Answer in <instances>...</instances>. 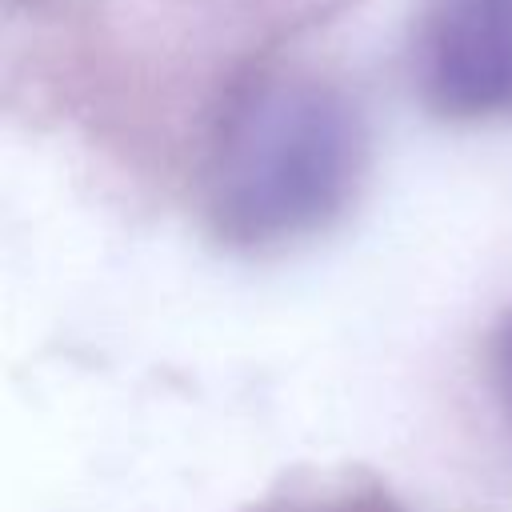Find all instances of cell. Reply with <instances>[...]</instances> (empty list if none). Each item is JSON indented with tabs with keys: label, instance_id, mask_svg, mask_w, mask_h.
I'll use <instances>...</instances> for the list:
<instances>
[{
	"label": "cell",
	"instance_id": "3",
	"mask_svg": "<svg viewBox=\"0 0 512 512\" xmlns=\"http://www.w3.org/2000/svg\"><path fill=\"white\" fill-rule=\"evenodd\" d=\"M248 512H404L364 472H308L284 480Z\"/></svg>",
	"mask_w": 512,
	"mask_h": 512
},
{
	"label": "cell",
	"instance_id": "2",
	"mask_svg": "<svg viewBox=\"0 0 512 512\" xmlns=\"http://www.w3.org/2000/svg\"><path fill=\"white\" fill-rule=\"evenodd\" d=\"M412 72L420 96L452 120L512 116V0H428Z\"/></svg>",
	"mask_w": 512,
	"mask_h": 512
},
{
	"label": "cell",
	"instance_id": "1",
	"mask_svg": "<svg viewBox=\"0 0 512 512\" xmlns=\"http://www.w3.org/2000/svg\"><path fill=\"white\" fill-rule=\"evenodd\" d=\"M360 172L352 108L316 84H276L228 124L216 164V212L236 240H284L324 224Z\"/></svg>",
	"mask_w": 512,
	"mask_h": 512
},
{
	"label": "cell",
	"instance_id": "4",
	"mask_svg": "<svg viewBox=\"0 0 512 512\" xmlns=\"http://www.w3.org/2000/svg\"><path fill=\"white\" fill-rule=\"evenodd\" d=\"M496 388H500V400H504V412L512 424V320L496 340Z\"/></svg>",
	"mask_w": 512,
	"mask_h": 512
}]
</instances>
